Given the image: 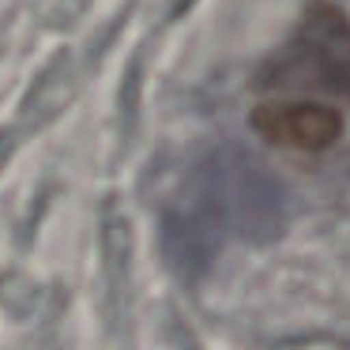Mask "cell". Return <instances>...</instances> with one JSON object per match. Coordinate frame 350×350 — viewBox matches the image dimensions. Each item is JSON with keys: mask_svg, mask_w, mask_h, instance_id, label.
<instances>
[{"mask_svg": "<svg viewBox=\"0 0 350 350\" xmlns=\"http://www.w3.org/2000/svg\"><path fill=\"white\" fill-rule=\"evenodd\" d=\"M350 121V12L309 0L294 31L260 64L249 124L286 154H324Z\"/></svg>", "mask_w": 350, "mask_h": 350, "instance_id": "6da1fadb", "label": "cell"}]
</instances>
